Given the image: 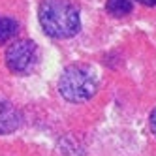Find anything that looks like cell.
<instances>
[{
    "label": "cell",
    "instance_id": "obj_1",
    "mask_svg": "<svg viewBox=\"0 0 156 156\" xmlns=\"http://www.w3.org/2000/svg\"><path fill=\"white\" fill-rule=\"evenodd\" d=\"M38 17L43 32L57 40L72 38L81 28L79 12L68 0H43L38 9Z\"/></svg>",
    "mask_w": 156,
    "mask_h": 156
},
{
    "label": "cell",
    "instance_id": "obj_2",
    "mask_svg": "<svg viewBox=\"0 0 156 156\" xmlns=\"http://www.w3.org/2000/svg\"><path fill=\"white\" fill-rule=\"evenodd\" d=\"M96 73L83 64L68 66L58 79V90L68 102H85L96 94Z\"/></svg>",
    "mask_w": 156,
    "mask_h": 156
},
{
    "label": "cell",
    "instance_id": "obj_3",
    "mask_svg": "<svg viewBox=\"0 0 156 156\" xmlns=\"http://www.w3.org/2000/svg\"><path fill=\"white\" fill-rule=\"evenodd\" d=\"M38 60V47L30 40H17L6 49V64L15 73H27Z\"/></svg>",
    "mask_w": 156,
    "mask_h": 156
},
{
    "label": "cell",
    "instance_id": "obj_4",
    "mask_svg": "<svg viewBox=\"0 0 156 156\" xmlns=\"http://www.w3.org/2000/svg\"><path fill=\"white\" fill-rule=\"evenodd\" d=\"M21 124V111L12 104L2 100L0 102V133H12Z\"/></svg>",
    "mask_w": 156,
    "mask_h": 156
},
{
    "label": "cell",
    "instance_id": "obj_5",
    "mask_svg": "<svg viewBox=\"0 0 156 156\" xmlns=\"http://www.w3.org/2000/svg\"><path fill=\"white\" fill-rule=\"evenodd\" d=\"M19 25L12 17H0V43H6L17 36Z\"/></svg>",
    "mask_w": 156,
    "mask_h": 156
},
{
    "label": "cell",
    "instance_id": "obj_6",
    "mask_svg": "<svg viewBox=\"0 0 156 156\" xmlns=\"http://www.w3.org/2000/svg\"><path fill=\"white\" fill-rule=\"evenodd\" d=\"M132 0H107L105 2V9L109 15L113 17H124L132 12Z\"/></svg>",
    "mask_w": 156,
    "mask_h": 156
},
{
    "label": "cell",
    "instance_id": "obj_7",
    "mask_svg": "<svg viewBox=\"0 0 156 156\" xmlns=\"http://www.w3.org/2000/svg\"><path fill=\"white\" fill-rule=\"evenodd\" d=\"M149 122H151V130H152V133L156 136V107L152 109V113H151V117H149Z\"/></svg>",
    "mask_w": 156,
    "mask_h": 156
},
{
    "label": "cell",
    "instance_id": "obj_8",
    "mask_svg": "<svg viewBox=\"0 0 156 156\" xmlns=\"http://www.w3.org/2000/svg\"><path fill=\"white\" fill-rule=\"evenodd\" d=\"M137 2L143 6H156V0H137Z\"/></svg>",
    "mask_w": 156,
    "mask_h": 156
}]
</instances>
